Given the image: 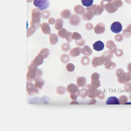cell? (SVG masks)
Here are the masks:
<instances>
[{
    "label": "cell",
    "instance_id": "cell-26",
    "mask_svg": "<svg viewBox=\"0 0 131 131\" xmlns=\"http://www.w3.org/2000/svg\"><path fill=\"white\" fill-rule=\"evenodd\" d=\"M106 47L107 49L113 51H114V50L116 48V47L115 46L113 42L111 40L107 42L106 43Z\"/></svg>",
    "mask_w": 131,
    "mask_h": 131
},
{
    "label": "cell",
    "instance_id": "cell-31",
    "mask_svg": "<svg viewBox=\"0 0 131 131\" xmlns=\"http://www.w3.org/2000/svg\"><path fill=\"white\" fill-rule=\"evenodd\" d=\"M60 60L64 64H67L69 61V57L67 54H63L61 56Z\"/></svg>",
    "mask_w": 131,
    "mask_h": 131
},
{
    "label": "cell",
    "instance_id": "cell-19",
    "mask_svg": "<svg viewBox=\"0 0 131 131\" xmlns=\"http://www.w3.org/2000/svg\"><path fill=\"white\" fill-rule=\"evenodd\" d=\"M80 17L76 16H74L71 17L69 19L70 23L72 25L75 26L80 23Z\"/></svg>",
    "mask_w": 131,
    "mask_h": 131
},
{
    "label": "cell",
    "instance_id": "cell-10",
    "mask_svg": "<svg viewBox=\"0 0 131 131\" xmlns=\"http://www.w3.org/2000/svg\"><path fill=\"white\" fill-rule=\"evenodd\" d=\"M92 67L96 68L98 66L103 64L104 62L101 56L100 57H94L92 59Z\"/></svg>",
    "mask_w": 131,
    "mask_h": 131
},
{
    "label": "cell",
    "instance_id": "cell-32",
    "mask_svg": "<svg viewBox=\"0 0 131 131\" xmlns=\"http://www.w3.org/2000/svg\"><path fill=\"white\" fill-rule=\"evenodd\" d=\"M90 59L86 56H84L82 58L81 63L83 66H87L89 64Z\"/></svg>",
    "mask_w": 131,
    "mask_h": 131
},
{
    "label": "cell",
    "instance_id": "cell-6",
    "mask_svg": "<svg viewBox=\"0 0 131 131\" xmlns=\"http://www.w3.org/2000/svg\"><path fill=\"white\" fill-rule=\"evenodd\" d=\"M91 84L96 89L101 86L100 81L99 80L100 75L97 73H94L92 74Z\"/></svg>",
    "mask_w": 131,
    "mask_h": 131
},
{
    "label": "cell",
    "instance_id": "cell-16",
    "mask_svg": "<svg viewBox=\"0 0 131 131\" xmlns=\"http://www.w3.org/2000/svg\"><path fill=\"white\" fill-rule=\"evenodd\" d=\"M86 79L84 77H78L77 79V85L78 87L83 88L86 84Z\"/></svg>",
    "mask_w": 131,
    "mask_h": 131
},
{
    "label": "cell",
    "instance_id": "cell-37",
    "mask_svg": "<svg viewBox=\"0 0 131 131\" xmlns=\"http://www.w3.org/2000/svg\"><path fill=\"white\" fill-rule=\"evenodd\" d=\"M71 14V13L68 10H65L62 12L61 13V17L63 18H68L69 17L70 15Z\"/></svg>",
    "mask_w": 131,
    "mask_h": 131
},
{
    "label": "cell",
    "instance_id": "cell-30",
    "mask_svg": "<svg viewBox=\"0 0 131 131\" xmlns=\"http://www.w3.org/2000/svg\"><path fill=\"white\" fill-rule=\"evenodd\" d=\"M83 6L89 7L92 5L93 0H81Z\"/></svg>",
    "mask_w": 131,
    "mask_h": 131
},
{
    "label": "cell",
    "instance_id": "cell-14",
    "mask_svg": "<svg viewBox=\"0 0 131 131\" xmlns=\"http://www.w3.org/2000/svg\"><path fill=\"white\" fill-rule=\"evenodd\" d=\"M94 49L95 51H101L104 48V44L101 41H98L95 42L93 45Z\"/></svg>",
    "mask_w": 131,
    "mask_h": 131
},
{
    "label": "cell",
    "instance_id": "cell-17",
    "mask_svg": "<svg viewBox=\"0 0 131 131\" xmlns=\"http://www.w3.org/2000/svg\"><path fill=\"white\" fill-rule=\"evenodd\" d=\"M106 104L107 105H119L120 104V102L116 97L111 96L107 99Z\"/></svg>",
    "mask_w": 131,
    "mask_h": 131
},
{
    "label": "cell",
    "instance_id": "cell-35",
    "mask_svg": "<svg viewBox=\"0 0 131 131\" xmlns=\"http://www.w3.org/2000/svg\"><path fill=\"white\" fill-rule=\"evenodd\" d=\"M66 69H67V71L69 72H72L75 69V67L73 64L72 63H69L67 64L66 67Z\"/></svg>",
    "mask_w": 131,
    "mask_h": 131
},
{
    "label": "cell",
    "instance_id": "cell-29",
    "mask_svg": "<svg viewBox=\"0 0 131 131\" xmlns=\"http://www.w3.org/2000/svg\"><path fill=\"white\" fill-rule=\"evenodd\" d=\"M79 95L82 98H85L88 96V91L87 90L85 89H82L79 91Z\"/></svg>",
    "mask_w": 131,
    "mask_h": 131
},
{
    "label": "cell",
    "instance_id": "cell-3",
    "mask_svg": "<svg viewBox=\"0 0 131 131\" xmlns=\"http://www.w3.org/2000/svg\"><path fill=\"white\" fill-rule=\"evenodd\" d=\"M34 5L41 11L45 9L50 5L49 0H34Z\"/></svg>",
    "mask_w": 131,
    "mask_h": 131
},
{
    "label": "cell",
    "instance_id": "cell-2",
    "mask_svg": "<svg viewBox=\"0 0 131 131\" xmlns=\"http://www.w3.org/2000/svg\"><path fill=\"white\" fill-rule=\"evenodd\" d=\"M40 13L39 11L36 9L32 11V20H31V25H35L37 28L40 25Z\"/></svg>",
    "mask_w": 131,
    "mask_h": 131
},
{
    "label": "cell",
    "instance_id": "cell-33",
    "mask_svg": "<svg viewBox=\"0 0 131 131\" xmlns=\"http://www.w3.org/2000/svg\"><path fill=\"white\" fill-rule=\"evenodd\" d=\"M93 16V14H92L91 13H87V14H85L83 15L82 18L83 19L85 20H91L92 17Z\"/></svg>",
    "mask_w": 131,
    "mask_h": 131
},
{
    "label": "cell",
    "instance_id": "cell-8",
    "mask_svg": "<svg viewBox=\"0 0 131 131\" xmlns=\"http://www.w3.org/2000/svg\"><path fill=\"white\" fill-rule=\"evenodd\" d=\"M67 90L70 94L78 93L79 92L78 87L74 83H71L67 87Z\"/></svg>",
    "mask_w": 131,
    "mask_h": 131
},
{
    "label": "cell",
    "instance_id": "cell-21",
    "mask_svg": "<svg viewBox=\"0 0 131 131\" xmlns=\"http://www.w3.org/2000/svg\"><path fill=\"white\" fill-rule=\"evenodd\" d=\"M43 61H44V59L42 58L41 56H40L39 55H38L34 59V60L32 61L31 62L38 67L43 64Z\"/></svg>",
    "mask_w": 131,
    "mask_h": 131
},
{
    "label": "cell",
    "instance_id": "cell-40",
    "mask_svg": "<svg viewBox=\"0 0 131 131\" xmlns=\"http://www.w3.org/2000/svg\"><path fill=\"white\" fill-rule=\"evenodd\" d=\"M73 34L71 32H68L67 35L66 39L67 40L68 42H70L72 41V40H73L72 39V35Z\"/></svg>",
    "mask_w": 131,
    "mask_h": 131
},
{
    "label": "cell",
    "instance_id": "cell-46",
    "mask_svg": "<svg viewBox=\"0 0 131 131\" xmlns=\"http://www.w3.org/2000/svg\"><path fill=\"white\" fill-rule=\"evenodd\" d=\"M70 105H78L79 103L78 101H72L71 102L70 104Z\"/></svg>",
    "mask_w": 131,
    "mask_h": 131
},
{
    "label": "cell",
    "instance_id": "cell-36",
    "mask_svg": "<svg viewBox=\"0 0 131 131\" xmlns=\"http://www.w3.org/2000/svg\"><path fill=\"white\" fill-rule=\"evenodd\" d=\"M82 36L80 34L77 32H74L72 35V39L75 40H78L82 39Z\"/></svg>",
    "mask_w": 131,
    "mask_h": 131
},
{
    "label": "cell",
    "instance_id": "cell-24",
    "mask_svg": "<svg viewBox=\"0 0 131 131\" xmlns=\"http://www.w3.org/2000/svg\"><path fill=\"white\" fill-rule=\"evenodd\" d=\"M37 29V27L35 25H32L31 26L30 28L27 30V37H30L31 36H32L34 33H35V31Z\"/></svg>",
    "mask_w": 131,
    "mask_h": 131
},
{
    "label": "cell",
    "instance_id": "cell-5",
    "mask_svg": "<svg viewBox=\"0 0 131 131\" xmlns=\"http://www.w3.org/2000/svg\"><path fill=\"white\" fill-rule=\"evenodd\" d=\"M88 91V96L91 99H94L97 97V94L99 90L92 85L88 84L86 86Z\"/></svg>",
    "mask_w": 131,
    "mask_h": 131
},
{
    "label": "cell",
    "instance_id": "cell-7",
    "mask_svg": "<svg viewBox=\"0 0 131 131\" xmlns=\"http://www.w3.org/2000/svg\"><path fill=\"white\" fill-rule=\"evenodd\" d=\"M110 29L113 33L118 34L122 30V25L119 22H114L112 24Z\"/></svg>",
    "mask_w": 131,
    "mask_h": 131
},
{
    "label": "cell",
    "instance_id": "cell-15",
    "mask_svg": "<svg viewBox=\"0 0 131 131\" xmlns=\"http://www.w3.org/2000/svg\"><path fill=\"white\" fill-rule=\"evenodd\" d=\"M41 28L42 31L45 34L49 35L51 34V28L48 23H43L41 24Z\"/></svg>",
    "mask_w": 131,
    "mask_h": 131
},
{
    "label": "cell",
    "instance_id": "cell-39",
    "mask_svg": "<svg viewBox=\"0 0 131 131\" xmlns=\"http://www.w3.org/2000/svg\"><path fill=\"white\" fill-rule=\"evenodd\" d=\"M97 97L101 100H103L105 98V95L104 92H103L101 91H98L97 94Z\"/></svg>",
    "mask_w": 131,
    "mask_h": 131
},
{
    "label": "cell",
    "instance_id": "cell-25",
    "mask_svg": "<svg viewBox=\"0 0 131 131\" xmlns=\"http://www.w3.org/2000/svg\"><path fill=\"white\" fill-rule=\"evenodd\" d=\"M68 31L64 28H62L61 30L59 31L58 32V35L59 37L62 38H66L67 35Z\"/></svg>",
    "mask_w": 131,
    "mask_h": 131
},
{
    "label": "cell",
    "instance_id": "cell-4",
    "mask_svg": "<svg viewBox=\"0 0 131 131\" xmlns=\"http://www.w3.org/2000/svg\"><path fill=\"white\" fill-rule=\"evenodd\" d=\"M27 91L29 96H33L38 93V90L36 89L33 83L28 81L27 82Z\"/></svg>",
    "mask_w": 131,
    "mask_h": 131
},
{
    "label": "cell",
    "instance_id": "cell-47",
    "mask_svg": "<svg viewBox=\"0 0 131 131\" xmlns=\"http://www.w3.org/2000/svg\"><path fill=\"white\" fill-rule=\"evenodd\" d=\"M105 1H111V0H105Z\"/></svg>",
    "mask_w": 131,
    "mask_h": 131
},
{
    "label": "cell",
    "instance_id": "cell-11",
    "mask_svg": "<svg viewBox=\"0 0 131 131\" xmlns=\"http://www.w3.org/2000/svg\"><path fill=\"white\" fill-rule=\"evenodd\" d=\"M113 56V53L111 51H109L105 52L103 54L101 57L104 62V64L106 62L110 61Z\"/></svg>",
    "mask_w": 131,
    "mask_h": 131
},
{
    "label": "cell",
    "instance_id": "cell-28",
    "mask_svg": "<svg viewBox=\"0 0 131 131\" xmlns=\"http://www.w3.org/2000/svg\"><path fill=\"white\" fill-rule=\"evenodd\" d=\"M66 91V89L65 88L62 86L58 87L56 89V92L58 94L60 95H64Z\"/></svg>",
    "mask_w": 131,
    "mask_h": 131
},
{
    "label": "cell",
    "instance_id": "cell-38",
    "mask_svg": "<svg viewBox=\"0 0 131 131\" xmlns=\"http://www.w3.org/2000/svg\"><path fill=\"white\" fill-rule=\"evenodd\" d=\"M75 43L77 46H79V47H82L84 45L85 41L83 39H81L80 40H75Z\"/></svg>",
    "mask_w": 131,
    "mask_h": 131
},
{
    "label": "cell",
    "instance_id": "cell-1",
    "mask_svg": "<svg viewBox=\"0 0 131 131\" xmlns=\"http://www.w3.org/2000/svg\"><path fill=\"white\" fill-rule=\"evenodd\" d=\"M28 71L27 74V80L29 81H35L37 78H40L42 74L41 70L38 69V66L32 62L28 68Z\"/></svg>",
    "mask_w": 131,
    "mask_h": 131
},
{
    "label": "cell",
    "instance_id": "cell-34",
    "mask_svg": "<svg viewBox=\"0 0 131 131\" xmlns=\"http://www.w3.org/2000/svg\"><path fill=\"white\" fill-rule=\"evenodd\" d=\"M61 49L63 51H68L70 49V45L68 43H64L62 45Z\"/></svg>",
    "mask_w": 131,
    "mask_h": 131
},
{
    "label": "cell",
    "instance_id": "cell-20",
    "mask_svg": "<svg viewBox=\"0 0 131 131\" xmlns=\"http://www.w3.org/2000/svg\"><path fill=\"white\" fill-rule=\"evenodd\" d=\"M50 51L47 48H44L42 49L41 51H40L38 55L41 56L42 58L45 59L47 58L49 54Z\"/></svg>",
    "mask_w": 131,
    "mask_h": 131
},
{
    "label": "cell",
    "instance_id": "cell-42",
    "mask_svg": "<svg viewBox=\"0 0 131 131\" xmlns=\"http://www.w3.org/2000/svg\"><path fill=\"white\" fill-rule=\"evenodd\" d=\"M85 27L88 30H91L93 28V26L91 23H88L85 25Z\"/></svg>",
    "mask_w": 131,
    "mask_h": 131
},
{
    "label": "cell",
    "instance_id": "cell-44",
    "mask_svg": "<svg viewBox=\"0 0 131 131\" xmlns=\"http://www.w3.org/2000/svg\"><path fill=\"white\" fill-rule=\"evenodd\" d=\"M96 102V100L95 99H91V100H90V101L88 103V104L94 105V104H95Z\"/></svg>",
    "mask_w": 131,
    "mask_h": 131
},
{
    "label": "cell",
    "instance_id": "cell-45",
    "mask_svg": "<svg viewBox=\"0 0 131 131\" xmlns=\"http://www.w3.org/2000/svg\"><path fill=\"white\" fill-rule=\"evenodd\" d=\"M55 20L53 18H51L49 20V23L50 25H53L55 23Z\"/></svg>",
    "mask_w": 131,
    "mask_h": 131
},
{
    "label": "cell",
    "instance_id": "cell-18",
    "mask_svg": "<svg viewBox=\"0 0 131 131\" xmlns=\"http://www.w3.org/2000/svg\"><path fill=\"white\" fill-rule=\"evenodd\" d=\"M92 50L88 45L84 46L81 50V53L85 56H90L92 54Z\"/></svg>",
    "mask_w": 131,
    "mask_h": 131
},
{
    "label": "cell",
    "instance_id": "cell-41",
    "mask_svg": "<svg viewBox=\"0 0 131 131\" xmlns=\"http://www.w3.org/2000/svg\"><path fill=\"white\" fill-rule=\"evenodd\" d=\"M79 96V93H73L70 94V97L73 100H77V98Z\"/></svg>",
    "mask_w": 131,
    "mask_h": 131
},
{
    "label": "cell",
    "instance_id": "cell-27",
    "mask_svg": "<svg viewBox=\"0 0 131 131\" xmlns=\"http://www.w3.org/2000/svg\"><path fill=\"white\" fill-rule=\"evenodd\" d=\"M105 69L108 70H112L115 67V64L112 61H108L104 64Z\"/></svg>",
    "mask_w": 131,
    "mask_h": 131
},
{
    "label": "cell",
    "instance_id": "cell-9",
    "mask_svg": "<svg viewBox=\"0 0 131 131\" xmlns=\"http://www.w3.org/2000/svg\"><path fill=\"white\" fill-rule=\"evenodd\" d=\"M105 27L104 24L100 23L97 24L94 28V31L97 34H101L104 32Z\"/></svg>",
    "mask_w": 131,
    "mask_h": 131
},
{
    "label": "cell",
    "instance_id": "cell-23",
    "mask_svg": "<svg viewBox=\"0 0 131 131\" xmlns=\"http://www.w3.org/2000/svg\"><path fill=\"white\" fill-rule=\"evenodd\" d=\"M63 21L61 19H58L55 23V28L57 30H60L62 29L63 27Z\"/></svg>",
    "mask_w": 131,
    "mask_h": 131
},
{
    "label": "cell",
    "instance_id": "cell-12",
    "mask_svg": "<svg viewBox=\"0 0 131 131\" xmlns=\"http://www.w3.org/2000/svg\"><path fill=\"white\" fill-rule=\"evenodd\" d=\"M34 86L38 90H40L42 88V87L45 84V81L40 78H37L35 80Z\"/></svg>",
    "mask_w": 131,
    "mask_h": 131
},
{
    "label": "cell",
    "instance_id": "cell-13",
    "mask_svg": "<svg viewBox=\"0 0 131 131\" xmlns=\"http://www.w3.org/2000/svg\"><path fill=\"white\" fill-rule=\"evenodd\" d=\"M82 49L80 47H75L72 49L70 52L69 55L73 58L78 57L80 55Z\"/></svg>",
    "mask_w": 131,
    "mask_h": 131
},
{
    "label": "cell",
    "instance_id": "cell-22",
    "mask_svg": "<svg viewBox=\"0 0 131 131\" xmlns=\"http://www.w3.org/2000/svg\"><path fill=\"white\" fill-rule=\"evenodd\" d=\"M50 42L51 45H55L57 44L58 40V36L56 34H52L49 36Z\"/></svg>",
    "mask_w": 131,
    "mask_h": 131
},
{
    "label": "cell",
    "instance_id": "cell-43",
    "mask_svg": "<svg viewBox=\"0 0 131 131\" xmlns=\"http://www.w3.org/2000/svg\"><path fill=\"white\" fill-rule=\"evenodd\" d=\"M127 98L126 96H122L120 98V100H119V102H120V103H123V101H127Z\"/></svg>",
    "mask_w": 131,
    "mask_h": 131
}]
</instances>
